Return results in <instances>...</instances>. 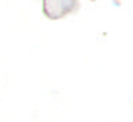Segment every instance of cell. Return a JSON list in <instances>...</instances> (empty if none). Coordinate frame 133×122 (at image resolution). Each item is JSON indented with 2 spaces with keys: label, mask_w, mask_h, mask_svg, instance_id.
Listing matches in <instances>:
<instances>
[{
  "label": "cell",
  "mask_w": 133,
  "mask_h": 122,
  "mask_svg": "<svg viewBox=\"0 0 133 122\" xmlns=\"http://www.w3.org/2000/svg\"><path fill=\"white\" fill-rule=\"evenodd\" d=\"M42 2H43V14L51 20L62 19L66 14L74 12L79 8L77 0H42Z\"/></svg>",
  "instance_id": "1"
}]
</instances>
